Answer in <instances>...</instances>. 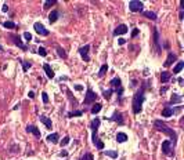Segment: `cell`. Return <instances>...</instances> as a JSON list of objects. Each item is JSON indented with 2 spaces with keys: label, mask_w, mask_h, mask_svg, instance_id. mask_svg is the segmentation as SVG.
I'll use <instances>...</instances> for the list:
<instances>
[{
  "label": "cell",
  "mask_w": 184,
  "mask_h": 160,
  "mask_svg": "<svg viewBox=\"0 0 184 160\" xmlns=\"http://www.w3.org/2000/svg\"><path fill=\"white\" fill-rule=\"evenodd\" d=\"M100 124H101V119L96 118L94 120L91 122V124H90V127L93 128V130H98V127H100Z\"/></svg>",
  "instance_id": "obj_22"
},
{
  "label": "cell",
  "mask_w": 184,
  "mask_h": 160,
  "mask_svg": "<svg viewBox=\"0 0 184 160\" xmlns=\"http://www.w3.org/2000/svg\"><path fill=\"white\" fill-rule=\"evenodd\" d=\"M101 108H103V105L97 102V104H94V105H93V108L90 109V112L93 113V115H97V113H98V112L101 111Z\"/></svg>",
  "instance_id": "obj_20"
},
{
  "label": "cell",
  "mask_w": 184,
  "mask_h": 160,
  "mask_svg": "<svg viewBox=\"0 0 184 160\" xmlns=\"http://www.w3.org/2000/svg\"><path fill=\"white\" fill-rule=\"evenodd\" d=\"M24 38H25L28 42H31V40H32V35L29 32H25V33H24Z\"/></svg>",
  "instance_id": "obj_40"
},
{
  "label": "cell",
  "mask_w": 184,
  "mask_h": 160,
  "mask_svg": "<svg viewBox=\"0 0 184 160\" xmlns=\"http://www.w3.org/2000/svg\"><path fill=\"white\" fill-rule=\"evenodd\" d=\"M1 50H3V48H1V46H0V51H1Z\"/></svg>",
  "instance_id": "obj_50"
},
{
  "label": "cell",
  "mask_w": 184,
  "mask_h": 160,
  "mask_svg": "<svg viewBox=\"0 0 184 160\" xmlns=\"http://www.w3.org/2000/svg\"><path fill=\"white\" fill-rule=\"evenodd\" d=\"M110 120L118 123V124H123V115H122L121 112L115 111V112H114V115H112V116L110 118Z\"/></svg>",
  "instance_id": "obj_9"
},
{
  "label": "cell",
  "mask_w": 184,
  "mask_h": 160,
  "mask_svg": "<svg viewBox=\"0 0 184 160\" xmlns=\"http://www.w3.org/2000/svg\"><path fill=\"white\" fill-rule=\"evenodd\" d=\"M80 160H94V157H93V155H91V153H89V152H87V153H84V155L80 157Z\"/></svg>",
  "instance_id": "obj_35"
},
{
  "label": "cell",
  "mask_w": 184,
  "mask_h": 160,
  "mask_svg": "<svg viewBox=\"0 0 184 160\" xmlns=\"http://www.w3.org/2000/svg\"><path fill=\"white\" fill-rule=\"evenodd\" d=\"M183 17H184V11H183V10H180V14H179V18H180V19H183Z\"/></svg>",
  "instance_id": "obj_46"
},
{
  "label": "cell",
  "mask_w": 184,
  "mask_h": 160,
  "mask_svg": "<svg viewBox=\"0 0 184 160\" xmlns=\"http://www.w3.org/2000/svg\"><path fill=\"white\" fill-rule=\"evenodd\" d=\"M143 14H144V17H147L150 19H157V14L152 13V11H144Z\"/></svg>",
  "instance_id": "obj_29"
},
{
  "label": "cell",
  "mask_w": 184,
  "mask_h": 160,
  "mask_svg": "<svg viewBox=\"0 0 184 160\" xmlns=\"http://www.w3.org/2000/svg\"><path fill=\"white\" fill-rule=\"evenodd\" d=\"M42 99L44 104H48V95H47V93H42Z\"/></svg>",
  "instance_id": "obj_38"
},
{
  "label": "cell",
  "mask_w": 184,
  "mask_h": 160,
  "mask_svg": "<svg viewBox=\"0 0 184 160\" xmlns=\"http://www.w3.org/2000/svg\"><path fill=\"white\" fill-rule=\"evenodd\" d=\"M166 90H168V87H162V88H161V94H165Z\"/></svg>",
  "instance_id": "obj_47"
},
{
  "label": "cell",
  "mask_w": 184,
  "mask_h": 160,
  "mask_svg": "<svg viewBox=\"0 0 184 160\" xmlns=\"http://www.w3.org/2000/svg\"><path fill=\"white\" fill-rule=\"evenodd\" d=\"M58 138H60V135H58L57 133H54V134H48L47 135V141L48 142H51V144H57L58 142Z\"/></svg>",
  "instance_id": "obj_17"
},
{
  "label": "cell",
  "mask_w": 184,
  "mask_h": 160,
  "mask_svg": "<svg viewBox=\"0 0 184 160\" xmlns=\"http://www.w3.org/2000/svg\"><path fill=\"white\" fill-rule=\"evenodd\" d=\"M116 93H118V95H122V93H123V87H119V88H116Z\"/></svg>",
  "instance_id": "obj_44"
},
{
  "label": "cell",
  "mask_w": 184,
  "mask_h": 160,
  "mask_svg": "<svg viewBox=\"0 0 184 160\" xmlns=\"http://www.w3.org/2000/svg\"><path fill=\"white\" fill-rule=\"evenodd\" d=\"M91 141H93V144H94V146L97 148V149H100V150L104 149V142L98 138V131H97V130H93V134H91Z\"/></svg>",
  "instance_id": "obj_3"
},
{
  "label": "cell",
  "mask_w": 184,
  "mask_h": 160,
  "mask_svg": "<svg viewBox=\"0 0 184 160\" xmlns=\"http://www.w3.org/2000/svg\"><path fill=\"white\" fill-rule=\"evenodd\" d=\"M162 153H165L166 156H172L173 155V145L170 141H163L162 142Z\"/></svg>",
  "instance_id": "obj_5"
},
{
  "label": "cell",
  "mask_w": 184,
  "mask_h": 160,
  "mask_svg": "<svg viewBox=\"0 0 184 160\" xmlns=\"http://www.w3.org/2000/svg\"><path fill=\"white\" fill-rule=\"evenodd\" d=\"M154 127L157 128V130H159V131H162L163 134L169 135L170 138L173 139V142H176V141H177V134L173 131V128H170L169 126H166V124H165L162 120H155V122H154Z\"/></svg>",
  "instance_id": "obj_1"
},
{
  "label": "cell",
  "mask_w": 184,
  "mask_h": 160,
  "mask_svg": "<svg viewBox=\"0 0 184 160\" xmlns=\"http://www.w3.org/2000/svg\"><path fill=\"white\" fill-rule=\"evenodd\" d=\"M173 115V109H170V108H166V109H163L162 111V116L163 118H170Z\"/></svg>",
  "instance_id": "obj_26"
},
{
  "label": "cell",
  "mask_w": 184,
  "mask_h": 160,
  "mask_svg": "<svg viewBox=\"0 0 184 160\" xmlns=\"http://www.w3.org/2000/svg\"><path fill=\"white\" fill-rule=\"evenodd\" d=\"M60 156H61V157H67V156H68V152H67V150H61V152H60Z\"/></svg>",
  "instance_id": "obj_42"
},
{
  "label": "cell",
  "mask_w": 184,
  "mask_h": 160,
  "mask_svg": "<svg viewBox=\"0 0 184 160\" xmlns=\"http://www.w3.org/2000/svg\"><path fill=\"white\" fill-rule=\"evenodd\" d=\"M137 35H138V29L134 28V29H133V32H131V38H136Z\"/></svg>",
  "instance_id": "obj_41"
},
{
  "label": "cell",
  "mask_w": 184,
  "mask_h": 160,
  "mask_svg": "<svg viewBox=\"0 0 184 160\" xmlns=\"http://www.w3.org/2000/svg\"><path fill=\"white\" fill-rule=\"evenodd\" d=\"M74 88H75V90H76V91H82V90H83V86L76 84V86H75V87H74Z\"/></svg>",
  "instance_id": "obj_43"
},
{
  "label": "cell",
  "mask_w": 184,
  "mask_h": 160,
  "mask_svg": "<svg viewBox=\"0 0 184 160\" xmlns=\"http://www.w3.org/2000/svg\"><path fill=\"white\" fill-rule=\"evenodd\" d=\"M40 122L43 123V124H44V126H46V127L47 128H51L53 127V124H51V120H50V119L47 118V116H43V115H40Z\"/></svg>",
  "instance_id": "obj_16"
},
{
  "label": "cell",
  "mask_w": 184,
  "mask_h": 160,
  "mask_svg": "<svg viewBox=\"0 0 184 160\" xmlns=\"http://www.w3.org/2000/svg\"><path fill=\"white\" fill-rule=\"evenodd\" d=\"M74 116H82V112L80 111H75V112L68 113V118H74Z\"/></svg>",
  "instance_id": "obj_37"
},
{
  "label": "cell",
  "mask_w": 184,
  "mask_h": 160,
  "mask_svg": "<svg viewBox=\"0 0 184 160\" xmlns=\"http://www.w3.org/2000/svg\"><path fill=\"white\" fill-rule=\"evenodd\" d=\"M26 131L28 133L33 134L36 138H40V131H39V128L36 126H33V124H29V126H26Z\"/></svg>",
  "instance_id": "obj_10"
},
{
  "label": "cell",
  "mask_w": 184,
  "mask_h": 160,
  "mask_svg": "<svg viewBox=\"0 0 184 160\" xmlns=\"http://www.w3.org/2000/svg\"><path fill=\"white\" fill-rule=\"evenodd\" d=\"M28 97H29V98H33V97H35V93H33V91H29V93H28Z\"/></svg>",
  "instance_id": "obj_45"
},
{
  "label": "cell",
  "mask_w": 184,
  "mask_h": 160,
  "mask_svg": "<svg viewBox=\"0 0 184 160\" xmlns=\"http://www.w3.org/2000/svg\"><path fill=\"white\" fill-rule=\"evenodd\" d=\"M37 54H39L40 57H46V55H47V51H46L44 47H39L37 48Z\"/></svg>",
  "instance_id": "obj_34"
},
{
  "label": "cell",
  "mask_w": 184,
  "mask_h": 160,
  "mask_svg": "<svg viewBox=\"0 0 184 160\" xmlns=\"http://www.w3.org/2000/svg\"><path fill=\"white\" fill-rule=\"evenodd\" d=\"M169 80H170V73L169 72H162L161 73V81L162 83H168Z\"/></svg>",
  "instance_id": "obj_23"
},
{
  "label": "cell",
  "mask_w": 184,
  "mask_h": 160,
  "mask_svg": "<svg viewBox=\"0 0 184 160\" xmlns=\"http://www.w3.org/2000/svg\"><path fill=\"white\" fill-rule=\"evenodd\" d=\"M112 94H114V90H107V91H103V95H104V98H105V99H110Z\"/></svg>",
  "instance_id": "obj_33"
},
{
  "label": "cell",
  "mask_w": 184,
  "mask_h": 160,
  "mask_svg": "<svg viewBox=\"0 0 184 160\" xmlns=\"http://www.w3.org/2000/svg\"><path fill=\"white\" fill-rule=\"evenodd\" d=\"M58 17H60V13L55 10H53L50 14H48V21H50V24H53V22H55L58 19Z\"/></svg>",
  "instance_id": "obj_15"
},
{
  "label": "cell",
  "mask_w": 184,
  "mask_h": 160,
  "mask_svg": "<svg viewBox=\"0 0 184 160\" xmlns=\"http://www.w3.org/2000/svg\"><path fill=\"white\" fill-rule=\"evenodd\" d=\"M184 68V62L183 61H180V62H177V65L174 66V69H173V73L174 75H177V73H180L181 72V69Z\"/></svg>",
  "instance_id": "obj_21"
},
{
  "label": "cell",
  "mask_w": 184,
  "mask_h": 160,
  "mask_svg": "<svg viewBox=\"0 0 184 160\" xmlns=\"http://www.w3.org/2000/svg\"><path fill=\"white\" fill-rule=\"evenodd\" d=\"M118 43H119V44H121V46H123V44H125V43H126V42H125V40H123V39H119V42H118Z\"/></svg>",
  "instance_id": "obj_48"
},
{
  "label": "cell",
  "mask_w": 184,
  "mask_h": 160,
  "mask_svg": "<svg viewBox=\"0 0 184 160\" xmlns=\"http://www.w3.org/2000/svg\"><path fill=\"white\" fill-rule=\"evenodd\" d=\"M3 26L7 28V29H15V24L11 21H6V22H3Z\"/></svg>",
  "instance_id": "obj_31"
},
{
  "label": "cell",
  "mask_w": 184,
  "mask_h": 160,
  "mask_svg": "<svg viewBox=\"0 0 184 160\" xmlns=\"http://www.w3.org/2000/svg\"><path fill=\"white\" fill-rule=\"evenodd\" d=\"M125 33H127V26L126 25H118V26L115 28V31H114V36H118V35H125Z\"/></svg>",
  "instance_id": "obj_12"
},
{
  "label": "cell",
  "mask_w": 184,
  "mask_h": 160,
  "mask_svg": "<svg viewBox=\"0 0 184 160\" xmlns=\"http://www.w3.org/2000/svg\"><path fill=\"white\" fill-rule=\"evenodd\" d=\"M96 98H97V94H96V93H94L93 90H91V88H87L83 104H84V105H89V104H91V102H94V101H96Z\"/></svg>",
  "instance_id": "obj_6"
},
{
  "label": "cell",
  "mask_w": 184,
  "mask_h": 160,
  "mask_svg": "<svg viewBox=\"0 0 184 160\" xmlns=\"http://www.w3.org/2000/svg\"><path fill=\"white\" fill-rule=\"evenodd\" d=\"M174 61H177V55L173 54V53H169L168 54V58H166V61H165V64H163V65H165L166 68H169V66L173 64Z\"/></svg>",
  "instance_id": "obj_11"
},
{
  "label": "cell",
  "mask_w": 184,
  "mask_h": 160,
  "mask_svg": "<svg viewBox=\"0 0 184 160\" xmlns=\"http://www.w3.org/2000/svg\"><path fill=\"white\" fill-rule=\"evenodd\" d=\"M21 62H22V65H24V66H22L24 72H26V70L31 68V62H28V61H21Z\"/></svg>",
  "instance_id": "obj_36"
},
{
  "label": "cell",
  "mask_w": 184,
  "mask_h": 160,
  "mask_svg": "<svg viewBox=\"0 0 184 160\" xmlns=\"http://www.w3.org/2000/svg\"><path fill=\"white\" fill-rule=\"evenodd\" d=\"M89 50H90V44H86V46L79 48V54H80V57H82V59H83L84 62H89L90 61Z\"/></svg>",
  "instance_id": "obj_7"
},
{
  "label": "cell",
  "mask_w": 184,
  "mask_h": 160,
  "mask_svg": "<svg viewBox=\"0 0 184 160\" xmlns=\"http://www.w3.org/2000/svg\"><path fill=\"white\" fill-rule=\"evenodd\" d=\"M154 44H155L157 50L159 51V50H161V47H159V32H158L157 29L154 31Z\"/></svg>",
  "instance_id": "obj_19"
},
{
  "label": "cell",
  "mask_w": 184,
  "mask_h": 160,
  "mask_svg": "<svg viewBox=\"0 0 184 160\" xmlns=\"http://www.w3.org/2000/svg\"><path fill=\"white\" fill-rule=\"evenodd\" d=\"M55 3H57L55 0H48V1H44V10H48V8H50L51 6H54Z\"/></svg>",
  "instance_id": "obj_32"
},
{
  "label": "cell",
  "mask_w": 184,
  "mask_h": 160,
  "mask_svg": "<svg viewBox=\"0 0 184 160\" xmlns=\"http://www.w3.org/2000/svg\"><path fill=\"white\" fill-rule=\"evenodd\" d=\"M126 141H127V135L125 133H118L116 134V142L122 144V142H126Z\"/></svg>",
  "instance_id": "obj_18"
},
{
  "label": "cell",
  "mask_w": 184,
  "mask_h": 160,
  "mask_svg": "<svg viewBox=\"0 0 184 160\" xmlns=\"http://www.w3.org/2000/svg\"><path fill=\"white\" fill-rule=\"evenodd\" d=\"M43 69H44V72H46V75H47L48 79H54V72H53V69L50 68V65L43 64Z\"/></svg>",
  "instance_id": "obj_14"
},
{
  "label": "cell",
  "mask_w": 184,
  "mask_h": 160,
  "mask_svg": "<svg viewBox=\"0 0 184 160\" xmlns=\"http://www.w3.org/2000/svg\"><path fill=\"white\" fill-rule=\"evenodd\" d=\"M110 84L114 86V87H118V88H119V87H121V84H122V81H121V79H119V77H115V79H112V80L110 81Z\"/></svg>",
  "instance_id": "obj_27"
},
{
  "label": "cell",
  "mask_w": 184,
  "mask_h": 160,
  "mask_svg": "<svg viewBox=\"0 0 184 160\" xmlns=\"http://www.w3.org/2000/svg\"><path fill=\"white\" fill-rule=\"evenodd\" d=\"M3 11H4V13H7V11H8V7H7V4L3 6Z\"/></svg>",
  "instance_id": "obj_49"
},
{
  "label": "cell",
  "mask_w": 184,
  "mask_h": 160,
  "mask_svg": "<svg viewBox=\"0 0 184 160\" xmlns=\"http://www.w3.org/2000/svg\"><path fill=\"white\" fill-rule=\"evenodd\" d=\"M13 40H14V44H15L17 47L21 48L22 51H26V50H28V47H26L25 44L21 42V39H20V38H17V36H13Z\"/></svg>",
  "instance_id": "obj_13"
},
{
  "label": "cell",
  "mask_w": 184,
  "mask_h": 160,
  "mask_svg": "<svg viewBox=\"0 0 184 160\" xmlns=\"http://www.w3.org/2000/svg\"><path fill=\"white\" fill-rule=\"evenodd\" d=\"M107 70H108V65L107 64H104L103 66H101V69H100V72H98V77H103V76L107 73Z\"/></svg>",
  "instance_id": "obj_30"
},
{
  "label": "cell",
  "mask_w": 184,
  "mask_h": 160,
  "mask_svg": "<svg viewBox=\"0 0 184 160\" xmlns=\"http://www.w3.org/2000/svg\"><path fill=\"white\" fill-rule=\"evenodd\" d=\"M181 101H183V99H181V95L173 94V95H172V99H170V104H180Z\"/></svg>",
  "instance_id": "obj_24"
},
{
  "label": "cell",
  "mask_w": 184,
  "mask_h": 160,
  "mask_svg": "<svg viewBox=\"0 0 184 160\" xmlns=\"http://www.w3.org/2000/svg\"><path fill=\"white\" fill-rule=\"evenodd\" d=\"M129 8L131 13H138V11H143L144 4H143V1H138V0H131L129 3Z\"/></svg>",
  "instance_id": "obj_4"
},
{
  "label": "cell",
  "mask_w": 184,
  "mask_h": 160,
  "mask_svg": "<svg viewBox=\"0 0 184 160\" xmlns=\"http://www.w3.org/2000/svg\"><path fill=\"white\" fill-rule=\"evenodd\" d=\"M144 93L143 91H137L134 97H133V104H131V108H133V113L134 115H138V113L143 111V102H144Z\"/></svg>",
  "instance_id": "obj_2"
},
{
  "label": "cell",
  "mask_w": 184,
  "mask_h": 160,
  "mask_svg": "<svg viewBox=\"0 0 184 160\" xmlns=\"http://www.w3.org/2000/svg\"><path fill=\"white\" fill-rule=\"evenodd\" d=\"M104 155L111 159H118V152H115V150H107V152H104Z\"/></svg>",
  "instance_id": "obj_25"
},
{
  "label": "cell",
  "mask_w": 184,
  "mask_h": 160,
  "mask_svg": "<svg viewBox=\"0 0 184 160\" xmlns=\"http://www.w3.org/2000/svg\"><path fill=\"white\" fill-rule=\"evenodd\" d=\"M57 53H58V55H60L61 58H64V59H67V57H68V55H67V53H65V50H64V48H61L60 46H57Z\"/></svg>",
  "instance_id": "obj_28"
},
{
  "label": "cell",
  "mask_w": 184,
  "mask_h": 160,
  "mask_svg": "<svg viewBox=\"0 0 184 160\" xmlns=\"http://www.w3.org/2000/svg\"><path fill=\"white\" fill-rule=\"evenodd\" d=\"M33 29H35L36 33L40 35V36H48V31L43 26V24H40V22H36V24L33 25Z\"/></svg>",
  "instance_id": "obj_8"
},
{
  "label": "cell",
  "mask_w": 184,
  "mask_h": 160,
  "mask_svg": "<svg viewBox=\"0 0 184 160\" xmlns=\"http://www.w3.org/2000/svg\"><path fill=\"white\" fill-rule=\"evenodd\" d=\"M60 144L63 145V146H65V145H68V144H69V137H68V135H67V137H65V138L63 139V142H60Z\"/></svg>",
  "instance_id": "obj_39"
}]
</instances>
